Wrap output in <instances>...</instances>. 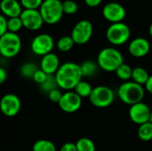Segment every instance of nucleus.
Returning <instances> with one entry per match:
<instances>
[{
    "mask_svg": "<svg viewBox=\"0 0 152 151\" xmlns=\"http://www.w3.org/2000/svg\"><path fill=\"white\" fill-rule=\"evenodd\" d=\"M55 77L60 89L66 92L72 91L83 77L80 65L71 61L65 62L61 65L55 74Z\"/></svg>",
    "mask_w": 152,
    "mask_h": 151,
    "instance_id": "nucleus-1",
    "label": "nucleus"
},
{
    "mask_svg": "<svg viewBox=\"0 0 152 151\" xmlns=\"http://www.w3.org/2000/svg\"><path fill=\"white\" fill-rule=\"evenodd\" d=\"M76 146L77 151H95V144L94 142L86 137H82L80 139L77 140V142H76Z\"/></svg>",
    "mask_w": 152,
    "mask_h": 151,
    "instance_id": "nucleus-25",
    "label": "nucleus"
},
{
    "mask_svg": "<svg viewBox=\"0 0 152 151\" xmlns=\"http://www.w3.org/2000/svg\"><path fill=\"white\" fill-rule=\"evenodd\" d=\"M44 0H20V4L24 9L37 10L42 5Z\"/></svg>",
    "mask_w": 152,
    "mask_h": 151,
    "instance_id": "nucleus-30",
    "label": "nucleus"
},
{
    "mask_svg": "<svg viewBox=\"0 0 152 151\" xmlns=\"http://www.w3.org/2000/svg\"><path fill=\"white\" fill-rule=\"evenodd\" d=\"M58 105L62 111L66 113H74L81 108L82 98L75 91H67L63 93Z\"/></svg>",
    "mask_w": 152,
    "mask_h": 151,
    "instance_id": "nucleus-14",
    "label": "nucleus"
},
{
    "mask_svg": "<svg viewBox=\"0 0 152 151\" xmlns=\"http://www.w3.org/2000/svg\"><path fill=\"white\" fill-rule=\"evenodd\" d=\"M114 98L115 95L111 88L106 85H98L94 87L89 101L96 108H107L113 103Z\"/></svg>",
    "mask_w": 152,
    "mask_h": 151,
    "instance_id": "nucleus-7",
    "label": "nucleus"
},
{
    "mask_svg": "<svg viewBox=\"0 0 152 151\" xmlns=\"http://www.w3.org/2000/svg\"><path fill=\"white\" fill-rule=\"evenodd\" d=\"M85 2L89 7H97L102 4V0H85Z\"/></svg>",
    "mask_w": 152,
    "mask_h": 151,
    "instance_id": "nucleus-35",
    "label": "nucleus"
},
{
    "mask_svg": "<svg viewBox=\"0 0 152 151\" xmlns=\"http://www.w3.org/2000/svg\"><path fill=\"white\" fill-rule=\"evenodd\" d=\"M131 36V30L128 25L124 22L111 23L106 30L107 40L113 45H122L126 44Z\"/></svg>",
    "mask_w": 152,
    "mask_h": 151,
    "instance_id": "nucleus-6",
    "label": "nucleus"
},
{
    "mask_svg": "<svg viewBox=\"0 0 152 151\" xmlns=\"http://www.w3.org/2000/svg\"><path fill=\"white\" fill-rule=\"evenodd\" d=\"M8 32V20L7 17L1 14L0 15V36L4 35Z\"/></svg>",
    "mask_w": 152,
    "mask_h": 151,
    "instance_id": "nucleus-33",
    "label": "nucleus"
},
{
    "mask_svg": "<svg viewBox=\"0 0 152 151\" xmlns=\"http://www.w3.org/2000/svg\"><path fill=\"white\" fill-rule=\"evenodd\" d=\"M149 122L152 124V112H151V117H150V121H149Z\"/></svg>",
    "mask_w": 152,
    "mask_h": 151,
    "instance_id": "nucleus-39",
    "label": "nucleus"
},
{
    "mask_svg": "<svg viewBox=\"0 0 152 151\" xmlns=\"http://www.w3.org/2000/svg\"><path fill=\"white\" fill-rule=\"evenodd\" d=\"M138 137L143 142H150L152 140V124L147 122L139 125Z\"/></svg>",
    "mask_w": 152,
    "mask_h": 151,
    "instance_id": "nucleus-23",
    "label": "nucleus"
},
{
    "mask_svg": "<svg viewBox=\"0 0 152 151\" xmlns=\"http://www.w3.org/2000/svg\"><path fill=\"white\" fill-rule=\"evenodd\" d=\"M23 27L20 17L8 18V32L17 33Z\"/></svg>",
    "mask_w": 152,
    "mask_h": 151,
    "instance_id": "nucleus-28",
    "label": "nucleus"
},
{
    "mask_svg": "<svg viewBox=\"0 0 152 151\" xmlns=\"http://www.w3.org/2000/svg\"><path fill=\"white\" fill-rule=\"evenodd\" d=\"M47 77H48V75L45 72H44L41 69H39L35 73V75H34L32 79L34 80V82H36L37 84H38L40 85H42L47 79Z\"/></svg>",
    "mask_w": 152,
    "mask_h": 151,
    "instance_id": "nucleus-32",
    "label": "nucleus"
},
{
    "mask_svg": "<svg viewBox=\"0 0 152 151\" xmlns=\"http://www.w3.org/2000/svg\"><path fill=\"white\" fill-rule=\"evenodd\" d=\"M61 65V64L60 63V60L58 56L55 53H51L42 57L39 68L44 72H45L48 76H50V75H55L58 69H60Z\"/></svg>",
    "mask_w": 152,
    "mask_h": 151,
    "instance_id": "nucleus-16",
    "label": "nucleus"
},
{
    "mask_svg": "<svg viewBox=\"0 0 152 151\" xmlns=\"http://www.w3.org/2000/svg\"><path fill=\"white\" fill-rule=\"evenodd\" d=\"M150 76L151 75H149L148 71L142 67H136L133 69L132 80L141 85H145Z\"/></svg>",
    "mask_w": 152,
    "mask_h": 151,
    "instance_id": "nucleus-18",
    "label": "nucleus"
},
{
    "mask_svg": "<svg viewBox=\"0 0 152 151\" xmlns=\"http://www.w3.org/2000/svg\"><path fill=\"white\" fill-rule=\"evenodd\" d=\"M7 78V72L4 68H0V84H4V82Z\"/></svg>",
    "mask_w": 152,
    "mask_h": 151,
    "instance_id": "nucleus-36",
    "label": "nucleus"
},
{
    "mask_svg": "<svg viewBox=\"0 0 152 151\" xmlns=\"http://www.w3.org/2000/svg\"><path fill=\"white\" fill-rule=\"evenodd\" d=\"M118 95L121 101L132 106L142 101L145 95V88L134 81H127L120 85Z\"/></svg>",
    "mask_w": 152,
    "mask_h": 151,
    "instance_id": "nucleus-3",
    "label": "nucleus"
},
{
    "mask_svg": "<svg viewBox=\"0 0 152 151\" xmlns=\"http://www.w3.org/2000/svg\"><path fill=\"white\" fill-rule=\"evenodd\" d=\"M39 87H40V90L41 91H43L44 93H46L47 94L51 91L59 88L58 84H57V81H56L55 75H50V76H48L47 79L42 85H40Z\"/></svg>",
    "mask_w": 152,
    "mask_h": 151,
    "instance_id": "nucleus-27",
    "label": "nucleus"
},
{
    "mask_svg": "<svg viewBox=\"0 0 152 151\" xmlns=\"http://www.w3.org/2000/svg\"><path fill=\"white\" fill-rule=\"evenodd\" d=\"M54 46V40L49 34H39L36 36L31 41V51L34 54L38 56H45L51 53Z\"/></svg>",
    "mask_w": 152,
    "mask_h": 151,
    "instance_id": "nucleus-9",
    "label": "nucleus"
},
{
    "mask_svg": "<svg viewBox=\"0 0 152 151\" xmlns=\"http://www.w3.org/2000/svg\"><path fill=\"white\" fill-rule=\"evenodd\" d=\"M99 65L97 62L92 61H86L80 65L81 72L83 75V77H90L96 74L98 70Z\"/></svg>",
    "mask_w": 152,
    "mask_h": 151,
    "instance_id": "nucleus-19",
    "label": "nucleus"
},
{
    "mask_svg": "<svg viewBox=\"0 0 152 151\" xmlns=\"http://www.w3.org/2000/svg\"><path fill=\"white\" fill-rule=\"evenodd\" d=\"M40 68H38L35 63L33 62H26L24 64H22V66L20 69V73L23 77L26 78H33L35 73Z\"/></svg>",
    "mask_w": 152,
    "mask_h": 151,
    "instance_id": "nucleus-24",
    "label": "nucleus"
},
{
    "mask_svg": "<svg viewBox=\"0 0 152 151\" xmlns=\"http://www.w3.org/2000/svg\"><path fill=\"white\" fill-rule=\"evenodd\" d=\"M75 44L71 36H63L57 41V48L60 52L67 53L70 51Z\"/></svg>",
    "mask_w": 152,
    "mask_h": 151,
    "instance_id": "nucleus-20",
    "label": "nucleus"
},
{
    "mask_svg": "<svg viewBox=\"0 0 152 151\" xmlns=\"http://www.w3.org/2000/svg\"><path fill=\"white\" fill-rule=\"evenodd\" d=\"M116 72V75L117 77L125 81V82H127L129 79L132 78V73H133V69L128 65V64H126V63H123L121 66H119L118 68V69L115 71Z\"/></svg>",
    "mask_w": 152,
    "mask_h": 151,
    "instance_id": "nucleus-26",
    "label": "nucleus"
},
{
    "mask_svg": "<svg viewBox=\"0 0 152 151\" xmlns=\"http://www.w3.org/2000/svg\"><path fill=\"white\" fill-rule=\"evenodd\" d=\"M93 33L94 27L91 21L87 20H81L74 26L70 36L75 44H85L90 41L93 36Z\"/></svg>",
    "mask_w": 152,
    "mask_h": 151,
    "instance_id": "nucleus-8",
    "label": "nucleus"
},
{
    "mask_svg": "<svg viewBox=\"0 0 152 151\" xmlns=\"http://www.w3.org/2000/svg\"><path fill=\"white\" fill-rule=\"evenodd\" d=\"M20 100L14 93H6L0 101V109L5 117H15L20 112Z\"/></svg>",
    "mask_w": 152,
    "mask_h": 151,
    "instance_id": "nucleus-10",
    "label": "nucleus"
},
{
    "mask_svg": "<svg viewBox=\"0 0 152 151\" xmlns=\"http://www.w3.org/2000/svg\"><path fill=\"white\" fill-rule=\"evenodd\" d=\"M102 15L104 19L111 23L123 22L126 18V12L125 7L117 2H110L102 8Z\"/></svg>",
    "mask_w": 152,
    "mask_h": 151,
    "instance_id": "nucleus-11",
    "label": "nucleus"
},
{
    "mask_svg": "<svg viewBox=\"0 0 152 151\" xmlns=\"http://www.w3.org/2000/svg\"><path fill=\"white\" fill-rule=\"evenodd\" d=\"M128 51L133 57L142 58L150 53L151 44L144 37H136L130 42L128 45Z\"/></svg>",
    "mask_w": 152,
    "mask_h": 151,
    "instance_id": "nucleus-15",
    "label": "nucleus"
},
{
    "mask_svg": "<svg viewBox=\"0 0 152 151\" xmlns=\"http://www.w3.org/2000/svg\"><path fill=\"white\" fill-rule=\"evenodd\" d=\"M47 95H48V98L50 99V101L52 102L58 104L60 102V101L61 100L63 93H61V91L59 88H57V89H54V90L51 91Z\"/></svg>",
    "mask_w": 152,
    "mask_h": 151,
    "instance_id": "nucleus-31",
    "label": "nucleus"
},
{
    "mask_svg": "<svg viewBox=\"0 0 152 151\" xmlns=\"http://www.w3.org/2000/svg\"><path fill=\"white\" fill-rule=\"evenodd\" d=\"M32 151H56V146L51 141L42 139L33 144Z\"/></svg>",
    "mask_w": 152,
    "mask_h": 151,
    "instance_id": "nucleus-22",
    "label": "nucleus"
},
{
    "mask_svg": "<svg viewBox=\"0 0 152 151\" xmlns=\"http://www.w3.org/2000/svg\"><path fill=\"white\" fill-rule=\"evenodd\" d=\"M63 12L66 14H75L78 11V4L73 0H65L62 2Z\"/></svg>",
    "mask_w": 152,
    "mask_h": 151,
    "instance_id": "nucleus-29",
    "label": "nucleus"
},
{
    "mask_svg": "<svg viewBox=\"0 0 152 151\" xmlns=\"http://www.w3.org/2000/svg\"><path fill=\"white\" fill-rule=\"evenodd\" d=\"M45 23L53 25L58 23L64 14L62 2L61 0H44L39 8Z\"/></svg>",
    "mask_w": 152,
    "mask_h": 151,
    "instance_id": "nucleus-4",
    "label": "nucleus"
},
{
    "mask_svg": "<svg viewBox=\"0 0 152 151\" xmlns=\"http://www.w3.org/2000/svg\"><path fill=\"white\" fill-rule=\"evenodd\" d=\"M20 17L21 19L23 27L28 30H38L45 23L43 17L38 10L24 9Z\"/></svg>",
    "mask_w": 152,
    "mask_h": 151,
    "instance_id": "nucleus-12",
    "label": "nucleus"
},
{
    "mask_svg": "<svg viewBox=\"0 0 152 151\" xmlns=\"http://www.w3.org/2000/svg\"><path fill=\"white\" fill-rule=\"evenodd\" d=\"M21 49V39L17 33L6 32L0 36V53L4 58L15 57Z\"/></svg>",
    "mask_w": 152,
    "mask_h": 151,
    "instance_id": "nucleus-5",
    "label": "nucleus"
},
{
    "mask_svg": "<svg viewBox=\"0 0 152 151\" xmlns=\"http://www.w3.org/2000/svg\"><path fill=\"white\" fill-rule=\"evenodd\" d=\"M97 63L102 70L114 72L124 63L123 54L114 47L103 48L97 56Z\"/></svg>",
    "mask_w": 152,
    "mask_h": 151,
    "instance_id": "nucleus-2",
    "label": "nucleus"
},
{
    "mask_svg": "<svg viewBox=\"0 0 152 151\" xmlns=\"http://www.w3.org/2000/svg\"><path fill=\"white\" fill-rule=\"evenodd\" d=\"M21 7L22 5L18 2V0H1L0 3V8L3 15L8 18L20 17L23 11Z\"/></svg>",
    "mask_w": 152,
    "mask_h": 151,
    "instance_id": "nucleus-17",
    "label": "nucleus"
},
{
    "mask_svg": "<svg viewBox=\"0 0 152 151\" xmlns=\"http://www.w3.org/2000/svg\"><path fill=\"white\" fill-rule=\"evenodd\" d=\"M93 86L86 81L81 80L77 85L75 87L74 91L81 97V98H89L92 92H93Z\"/></svg>",
    "mask_w": 152,
    "mask_h": 151,
    "instance_id": "nucleus-21",
    "label": "nucleus"
},
{
    "mask_svg": "<svg viewBox=\"0 0 152 151\" xmlns=\"http://www.w3.org/2000/svg\"><path fill=\"white\" fill-rule=\"evenodd\" d=\"M149 33H150L151 36V37H152V23H151V24L150 28H149Z\"/></svg>",
    "mask_w": 152,
    "mask_h": 151,
    "instance_id": "nucleus-38",
    "label": "nucleus"
},
{
    "mask_svg": "<svg viewBox=\"0 0 152 151\" xmlns=\"http://www.w3.org/2000/svg\"><path fill=\"white\" fill-rule=\"evenodd\" d=\"M60 151H77V149L76 143L66 142L61 147Z\"/></svg>",
    "mask_w": 152,
    "mask_h": 151,
    "instance_id": "nucleus-34",
    "label": "nucleus"
},
{
    "mask_svg": "<svg viewBox=\"0 0 152 151\" xmlns=\"http://www.w3.org/2000/svg\"><path fill=\"white\" fill-rule=\"evenodd\" d=\"M151 112L150 107L146 103L142 101L130 106L128 114L132 122L141 125L150 121Z\"/></svg>",
    "mask_w": 152,
    "mask_h": 151,
    "instance_id": "nucleus-13",
    "label": "nucleus"
},
{
    "mask_svg": "<svg viewBox=\"0 0 152 151\" xmlns=\"http://www.w3.org/2000/svg\"><path fill=\"white\" fill-rule=\"evenodd\" d=\"M144 87H145V90L147 92H149L151 94H152V75L150 76V77H149L147 83L145 84Z\"/></svg>",
    "mask_w": 152,
    "mask_h": 151,
    "instance_id": "nucleus-37",
    "label": "nucleus"
}]
</instances>
